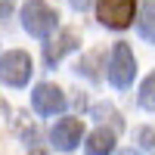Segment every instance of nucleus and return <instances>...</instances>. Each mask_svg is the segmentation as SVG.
Wrapping results in <instances>:
<instances>
[{
  "instance_id": "nucleus-12",
  "label": "nucleus",
  "mask_w": 155,
  "mask_h": 155,
  "mask_svg": "<svg viewBox=\"0 0 155 155\" xmlns=\"http://www.w3.org/2000/svg\"><path fill=\"white\" fill-rule=\"evenodd\" d=\"M93 115H96L99 121H109V124L115 127V130H121V127H124V121H121V115L115 112V109L109 106V102H102V106H93Z\"/></svg>"
},
{
  "instance_id": "nucleus-2",
  "label": "nucleus",
  "mask_w": 155,
  "mask_h": 155,
  "mask_svg": "<svg viewBox=\"0 0 155 155\" xmlns=\"http://www.w3.org/2000/svg\"><path fill=\"white\" fill-rule=\"evenodd\" d=\"M106 78H109V84H112V87H118V90H127V87L134 84V78H137V56H134L130 44L118 41V44L112 47Z\"/></svg>"
},
{
  "instance_id": "nucleus-11",
  "label": "nucleus",
  "mask_w": 155,
  "mask_h": 155,
  "mask_svg": "<svg viewBox=\"0 0 155 155\" xmlns=\"http://www.w3.org/2000/svg\"><path fill=\"white\" fill-rule=\"evenodd\" d=\"M99 56H102L99 50H93V53L81 56V62L74 65V71H78V74H84V78H90V81H99V71H96V59H99Z\"/></svg>"
},
{
  "instance_id": "nucleus-6",
  "label": "nucleus",
  "mask_w": 155,
  "mask_h": 155,
  "mask_svg": "<svg viewBox=\"0 0 155 155\" xmlns=\"http://www.w3.org/2000/svg\"><path fill=\"white\" fill-rule=\"evenodd\" d=\"M84 140V124L81 118H59L53 124V130H50V146L59 149V152H71L81 146Z\"/></svg>"
},
{
  "instance_id": "nucleus-7",
  "label": "nucleus",
  "mask_w": 155,
  "mask_h": 155,
  "mask_svg": "<svg viewBox=\"0 0 155 155\" xmlns=\"http://www.w3.org/2000/svg\"><path fill=\"white\" fill-rule=\"evenodd\" d=\"M81 47V37H78L74 28H62L56 37H50V41L44 44V62L47 68H56L62 59H65L68 53H74V50Z\"/></svg>"
},
{
  "instance_id": "nucleus-3",
  "label": "nucleus",
  "mask_w": 155,
  "mask_h": 155,
  "mask_svg": "<svg viewBox=\"0 0 155 155\" xmlns=\"http://www.w3.org/2000/svg\"><path fill=\"white\" fill-rule=\"evenodd\" d=\"M137 0H96V19L109 31H124L137 22Z\"/></svg>"
},
{
  "instance_id": "nucleus-4",
  "label": "nucleus",
  "mask_w": 155,
  "mask_h": 155,
  "mask_svg": "<svg viewBox=\"0 0 155 155\" xmlns=\"http://www.w3.org/2000/svg\"><path fill=\"white\" fill-rule=\"evenodd\" d=\"M31 71H34V62L25 50H6L0 56V84L3 87H25L31 81Z\"/></svg>"
},
{
  "instance_id": "nucleus-8",
  "label": "nucleus",
  "mask_w": 155,
  "mask_h": 155,
  "mask_svg": "<svg viewBox=\"0 0 155 155\" xmlns=\"http://www.w3.org/2000/svg\"><path fill=\"white\" fill-rule=\"evenodd\" d=\"M115 127H96L84 143V155H112L115 152Z\"/></svg>"
},
{
  "instance_id": "nucleus-13",
  "label": "nucleus",
  "mask_w": 155,
  "mask_h": 155,
  "mask_svg": "<svg viewBox=\"0 0 155 155\" xmlns=\"http://www.w3.org/2000/svg\"><path fill=\"white\" fill-rule=\"evenodd\" d=\"M137 143H140V149L143 152H149V155H155V127H149V124H143V127H137Z\"/></svg>"
},
{
  "instance_id": "nucleus-1",
  "label": "nucleus",
  "mask_w": 155,
  "mask_h": 155,
  "mask_svg": "<svg viewBox=\"0 0 155 155\" xmlns=\"http://www.w3.org/2000/svg\"><path fill=\"white\" fill-rule=\"evenodd\" d=\"M19 19H22V28L28 31L31 37H37V41H50L59 25V12L44 3V0H25L22 9H19Z\"/></svg>"
},
{
  "instance_id": "nucleus-15",
  "label": "nucleus",
  "mask_w": 155,
  "mask_h": 155,
  "mask_svg": "<svg viewBox=\"0 0 155 155\" xmlns=\"http://www.w3.org/2000/svg\"><path fill=\"white\" fill-rule=\"evenodd\" d=\"M12 6H16L12 0H0V19H6L9 12H12Z\"/></svg>"
},
{
  "instance_id": "nucleus-16",
  "label": "nucleus",
  "mask_w": 155,
  "mask_h": 155,
  "mask_svg": "<svg viewBox=\"0 0 155 155\" xmlns=\"http://www.w3.org/2000/svg\"><path fill=\"white\" fill-rule=\"evenodd\" d=\"M115 155H140V152H134V149H121V152H115Z\"/></svg>"
},
{
  "instance_id": "nucleus-9",
  "label": "nucleus",
  "mask_w": 155,
  "mask_h": 155,
  "mask_svg": "<svg viewBox=\"0 0 155 155\" xmlns=\"http://www.w3.org/2000/svg\"><path fill=\"white\" fill-rule=\"evenodd\" d=\"M137 31L143 41L155 44V0H143L137 12Z\"/></svg>"
},
{
  "instance_id": "nucleus-14",
  "label": "nucleus",
  "mask_w": 155,
  "mask_h": 155,
  "mask_svg": "<svg viewBox=\"0 0 155 155\" xmlns=\"http://www.w3.org/2000/svg\"><path fill=\"white\" fill-rule=\"evenodd\" d=\"M93 3H96V0H68V6H71L74 12H87Z\"/></svg>"
},
{
  "instance_id": "nucleus-10",
  "label": "nucleus",
  "mask_w": 155,
  "mask_h": 155,
  "mask_svg": "<svg viewBox=\"0 0 155 155\" xmlns=\"http://www.w3.org/2000/svg\"><path fill=\"white\" fill-rule=\"evenodd\" d=\"M137 102H140V109H146V112H155V71H149V74H146V81L140 84Z\"/></svg>"
},
{
  "instance_id": "nucleus-5",
  "label": "nucleus",
  "mask_w": 155,
  "mask_h": 155,
  "mask_svg": "<svg viewBox=\"0 0 155 155\" xmlns=\"http://www.w3.org/2000/svg\"><path fill=\"white\" fill-rule=\"evenodd\" d=\"M65 106H68V99H65V93H62V87L50 84V81L37 84L31 90V109L37 115H44V118H50V115H62Z\"/></svg>"
}]
</instances>
